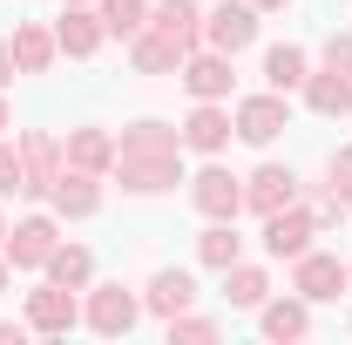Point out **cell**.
Returning <instances> with one entry per match:
<instances>
[{
  "instance_id": "cell-22",
  "label": "cell",
  "mask_w": 352,
  "mask_h": 345,
  "mask_svg": "<svg viewBox=\"0 0 352 345\" xmlns=\"http://www.w3.org/2000/svg\"><path fill=\"white\" fill-rule=\"evenodd\" d=\"M122 47H129V68H135V75H156V82H163V75H176V68H183V47H176V41H163L156 27L129 34Z\"/></svg>"
},
{
  "instance_id": "cell-13",
  "label": "cell",
  "mask_w": 352,
  "mask_h": 345,
  "mask_svg": "<svg viewBox=\"0 0 352 345\" xmlns=\"http://www.w3.org/2000/svg\"><path fill=\"white\" fill-rule=\"evenodd\" d=\"M102 183H109V176H88V170H68V163H61L54 190H47V210L61 216V223H88V216L102 210Z\"/></svg>"
},
{
  "instance_id": "cell-6",
  "label": "cell",
  "mask_w": 352,
  "mask_h": 345,
  "mask_svg": "<svg viewBox=\"0 0 352 345\" xmlns=\"http://www.w3.org/2000/svg\"><path fill=\"white\" fill-rule=\"evenodd\" d=\"M54 244H61V216H54V210H34V216H21V223H7L0 258L14 264V271H41V264L54 258Z\"/></svg>"
},
{
  "instance_id": "cell-34",
  "label": "cell",
  "mask_w": 352,
  "mask_h": 345,
  "mask_svg": "<svg viewBox=\"0 0 352 345\" xmlns=\"http://www.w3.org/2000/svg\"><path fill=\"white\" fill-rule=\"evenodd\" d=\"M14 129V109H7V88H0V135Z\"/></svg>"
},
{
  "instance_id": "cell-8",
  "label": "cell",
  "mask_w": 352,
  "mask_h": 345,
  "mask_svg": "<svg viewBox=\"0 0 352 345\" xmlns=\"http://www.w3.org/2000/svg\"><path fill=\"white\" fill-rule=\"evenodd\" d=\"M28 332H41V339H68L75 325H82V298L68 291V285H54V278H41L34 291H28Z\"/></svg>"
},
{
  "instance_id": "cell-3",
  "label": "cell",
  "mask_w": 352,
  "mask_h": 345,
  "mask_svg": "<svg viewBox=\"0 0 352 345\" xmlns=\"http://www.w3.org/2000/svg\"><path fill=\"white\" fill-rule=\"evenodd\" d=\"M190 203H197L204 223H237L244 216V176L223 170L217 156H204V170L190 176Z\"/></svg>"
},
{
  "instance_id": "cell-18",
  "label": "cell",
  "mask_w": 352,
  "mask_h": 345,
  "mask_svg": "<svg viewBox=\"0 0 352 345\" xmlns=\"http://www.w3.org/2000/svg\"><path fill=\"white\" fill-rule=\"evenodd\" d=\"M190 304H197V278L176 271V264H163V271L142 285V311H149V318H176V311H190Z\"/></svg>"
},
{
  "instance_id": "cell-12",
  "label": "cell",
  "mask_w": 352,
  "mask_h": 345,
  "mask_svg": "<svg viewBox=\"0 0 352 345\" xmlns=\"http://www.w3.org/2000/svg\"><path fill=\"white\" fill-rule=\"evenodd\" d=\"M176 129H183V149H190V156H223L230 135H237V122H230L223 102H190V115H183Z\"/></svg>"
},
{
  "instance_id": "cell-17",
  "label": "cell",
  "mask_w": 352,
  "mask_h": 345,
  "mask_svg": "<svg viewBox=\"0 0 352 345\" xmlns=\"http://www.w3.org/2000/svg\"><path fill=\"white\" fill-rule=\"evenodd\" d=\"M149 27L190 54V47H204V7L197 0H149Z\"/></svg>"
},
{
  "instance_id": "cell-29",
  "label": "cell",
  "mask_w": 352,
  "mask_h": 345,
  "mask_svg": "<svg viewBox=\"0 0 352 345\" xmlns=\"http://www.w3.org/2000/svg\"><path fill=\"white\" fill-rule=\"evenodd\" d=\"M325 190H332V197H339V203L352 210V142L325 156Z\"/></svg>"
},
{
  "instance_id": "cell-2",
  "label": "cell",
  "mask_w": 352,
  "mask_h": 345,
  "mask_svg": "<svg viewBox=\"0 0 352 345\" xmlns=\"http://www.w3.org/2000/svg\"><path fill=\"white\" fill-rule=\"evenodd\" d=\"M82 325L95 339H129L142 325V291H129V285H88L82 291Z\"/></svg>"
},
{
  "instance_id": "cell-9",
  "label": "cell",
  "mask_w": 352,
  "mask_h": 345,
  "mask_svg": "<svg viewBox=\"0 0 352 345\" xmlns=\"http://www.w3.org/2000/svg\"><path fill=\"white\" fill-rule=\"evenodd\" d=\"M264 14L251 0H217V7H204V47H217V54H244V47L258 41Z\"/></svg>"
},
{
  "instance_id": "cell-20",
  "label": "cell",
  "mask_w": 352,
  "mask_h": 345,
  "mask_svg": "<svg viewBox=\"0 0 352 345\" xmlns=\"http://www.w3.org/2000/svg\"><path fill=\"white\" fill-rule=\"evenodd\" d=\"M298 95H305V109H311V115H325V122L352 115V82L339 75V68H325V61H318V68L305 75V88H298Z\"/></svg>"
},
{
  "instance_id": "cell-36",
  "label": "cell",
  "mask_w": 352,
  "mask_h": 345,
  "mask_svg": "<svg viewBox=\"0 0 352 345\" xmlns=\"http://www.w3.org/2000/svg\"><path fill=\"white\" fill-rule=\"evenodd\" d=\"M7 285H14V264L0 258V298H7Z\"/></svg>"
},
{
  "instance_id": "cell-33",
  "label": "cell",
  "mask_w": 352,
  "mask_h": 345,
  "mask_svg": "<svg viewBox=\"0 0 352 345\" xmlns=\"http://www.w3.org/2000/svg\"><path fill=\"white\" fill-rule=\"evenodd\" d=\"M14 75H21V68H14V47H7V41H0V88H7V82H14Z\"/></svg>"
},
{
  "instance_id": "cell-28",
  "label": "cell",
  "mask_w": 352,
  "mask_h": 345,
  "mask_svg": "<svg viewBox=\"0 0 352 345\" xmlns=\"http://www.w3.org/2000/svg\"><path fill=\"white\" fill-rule=\"evenodd\" d=\"M163 332H170V345H210V339H223L217 318H197V311H176V318H163Z\"/></svg>"
},
{
  "instance_id": "cell-31",
  "label": "cell",
  "mask_w": 352,
  "mask_h": 345,
  "mask_svg": "<svg viewBox=\"0 0 352 345\" xmlns=\"http://www.w3.org/2000/svg\"><path fill=\"white\" fill-rule=\"evenodd\" d=\"M318 54H325V68H339V75H346V82H352V34H339V27H332Z\"/></svg>"
},
{
  "instance_id": "cell-30",
  "label": "cell",
  "mask_w": 352,
  "mask_h": 345,
  "mask_svg": "<svg viewBox=\"0 0 352 345\" xmlns=\"http://www.w3.org/2000/svg\"><path fill=\"white\" fill-rule=\"evenodd\" d=\"M0 197H21V142L0 135Z\"/></svg>"
},
{
  "instance_id": "cell-16",
  "label": "cell",
  "mask_w": 352,
  "mask_h": 345,
  "mask_svg": "<svg viewBox=\"0 0 352 345\" xmlns=\"http://www.w3.org/2000/svg\"><path fill=\"white\" fill-rule=\"evenodd\" d=\"M54 41L68 61H95L102 41H109V27H102V14L95 7H61V21H54Z\"/></svg>"
},
{
  "instance_id": "cell-15",
  "label": "cell",
  "mask_w": 352,
  "mask_h": 345,
  "mask_svg": "<svg viewBox=\"0 0 352 345\" xmlns=\"http://www.w3.org/2000/svg\"><path fill=\"white\" fill-rule=\"evenodd\" d=\"M61 163H68V170H88V176H109L116 170V129H102V122L68 129L61 135Z\"/></svg>"
},
{
  "instance_id": "cell-5",
  "label": "cell",
  "mask_w": 352,
  "mask_h": 345,
  "mask_svg": "<svg viewBox=\"0 0 352 345\" xmlns=\"http://www.w3.org/2000/svg\"><path fill=\"white\" fill-rule=\"evenodd\" d=\"M230 122H237V142H251V149H271L278 135L292 129V95H278V88H264V95H244V102L230 109Z\"/></svg>"
},
{
  "instance_id": "cell-19",
  "label": "cell",
  "mask_w": 352,
  "mask_h": 345,
  "mask_svg": "<svg viewBox=\"0 0 352 345\" xmlns=\"http://www.w3.org/2000/svg\"><path fill=\"white\" fill-rule=\"evenodd\" d=\"M7 47H14V68H21V75H47V68L61 61V41H54L47 21H21Z\"/></svg>"
},
{
  "instance_id": "cell-26",
  "label": "cell",
  "mask_w": 352,
  "mask_h": 345,
  "mask_svg": "<svg viewBox=\"0 0 352 345\" xmlns=\"http://www.w3.org/2000/svg\"><path fill=\"white\" fill-rule=\"evenodd\" d=\"M237 258H244L237 223H204V230H197V264H204V271H230Z\"/></svg>"
},
{
  "instance_id": "cell-21",
  "label": "cell",
  "mask_w": 352,
  "mask_h": 345,
  "mask_svg": "<svg viewBox=\"0 0 352 345\" xmlns=\"http://www.w3.org/2000/svg\"><path fill=\"white\" fill-rule=\"evenodd\" d=\"M258 332L264 339H278V345H298L311 332V304L292 291V298H264L258 304Z\"/></svg>"
},
{
  "instance_id": "cell-11",
  "label": "cell",
  "mask_w": 352,
  "mask_h": 345,
  "mask_svg": "<svg viewBox=\"0 0 352 345\" xmlns=\"http://www.w3.org/2000/svg\"><path fill=\"white\" fill-rule=\"evenodd\" d=\"M14 142H21V197H41L47 203V190H54V176H61V135L21 129Z\"/></svg>"
},
{
  "instance_id": "cell-1",
  "label": "cell",
  "mask_w": 352,
  "mask_h": 345,
  "mask_svg": "<svg viewBox=\"0 0 352 345\" xmlns=\"http://www.w3.org/2000/svg\"><path fill=\"white\" fill-rule=\"evenodd\" d=\"M109 183H122V197H170L176 183H190L183 149H116Z\"/></svg>"
},
{
  "instance_id": "cell-39",
  "label": "cell",
  "mask_w": 352,
  "mask_h": 345,
  "mask_svg": "<svg viewBox=\"0 0 352 345\" xmlns=\"http://www.w3.org/2000/svg\"><path fill=\"white\" fill-rule=\"evenodd\" d=\"M346 278H352V258H346Z\"/></svg>"
},
{
  "instance_id": "cell-38",
  "label": "cell",
  "mask_w": 352,
  "mask_h": 345,
  "mask_svg": "<svg viewBox=\"0 0 352 345\" xmlns=\"http://www.w3.org/2000/svg\"><path fill=\"white\" fill-rule=\"evenodd\" d=\"M0 244H7V210H0Z\"/></svg>"
},
{
  "instance_id": "cell-32",
  "label": "cell",
  "mask_w": 352,
  "mask_h": 345,
  "mask_svg": "<svg viewBox=\"0 0 352 345\" xmlns=\"http://www.w3.org/2000/svg\"><path fill=\"white\" fill-rule=\"evenodd\" d=\"M28 339V318H0V345H21Z\"/></svg>"
},
{
  "instance_id": "cell-27",
  "label": "cell",
  "mask_w": 352,
  "mask_h": 345,
  "mask_svg": "<svg viewBox=\"0 0 352 345\" xmlns=\"http://www.w3.org/2000/svg\"><path fill=\"white\" fill-rule=\"evenodd\" d=\"M95 14H102L109 41H129V34L149 27V0H95Z\"/></svg>"
},
{
  "instance_id": "cell-37",
  "label": "cell",
  "mask_w": 352,
  "mask_h": 345,
  "mask_svg": "<svg viewBox=\"0 0 352 345\" xmlns=\"http://www.w3.org/2000/svg\"><path fill=\"white\" fill-rule=\"evenodd\" d=\"M61 7H95V0H61Z\"/></svg>"
},
{
  "instance_id": "cell-40",
  "label": "cell",
  "mask_w": 352,
  "mask_h": 345,
  "mask_svg": "<svg viewBox=\"0 0 352 345\" xmlns=\"http://www.w3.org/2000/svg\"><path fill=\"white\" fill-rule=\"evenodd\" d=\"M346 332H352V318H346Z\"/></svg>"
},
{
  "instance_id": "cell-23",
  "label": "cell",
  "mask_w": 352,
  "mask_h": 345,
  "mask_svg": "<svg viewBox=\"0 0 352 345\" xmlns=\"http://www.w3.org/2000/svg\"><path fill=\"white\" fill-rule=\"evenodd\" d=\"M311 75V54L298 41H278V47H264V88H278V95H298Z\"/></svg>"
},
{
  "instance_id": "cell-24",
  "label": "cell",
  "mask_w": 352,
  "mask_h": 345,
  "mask_svg": "<svg viewBox=\"0 0 352 345\" xmlns=\"http://www.w3.org/2000/svg\"><path fill=\"white\" fill-rule=\"evenodd\" d=\"M223 278V304H237V311H258L264 298H271V271H264V264H230V271H217Z\"/></svg>"
},
{
  "instance_id": "cell-25",
  "label": "cell",
  "mask_w": 352,
  "mask_h": 345,
  "mask_svg": "<svg viewBox=\"0 0 352 345\" xmlns=\"http://www.w3.org/2000/svg\"><path fill=\"white\" fill-rule=\"evenodd\" d=\"M41 278L68 285V291H88V285H95V251H88V244H68V237H61V244H54V258L41 264Z\"/></svg>"
},
{
  "instance_id": "cell-10",
  "label": "cell",
  "mask_w": 352,
  "mask_h": 345,
  "mask_svg": "<svg viewBox=\"0 0 352 345\" xmlns=\"http://www.w3.org/2000/svg\"><path fill=\"white\" fill-rule=\"evenodd\" d=\"M292 291H298L305 304H339V291H352L346 258H332V251L311 244L305 258H292Z\"/></svg>"
},
{
  "instance_id": "cell-14",
  "label": "cell",
  "mask_w": 352,
  "mask_h": 345,
  "mask_svg": "<svg viewBox=\"0 0 352 345\" xmlns=\"http://www.w3.org/2000/svg\"><path fill=\"white\" fill-rule=\"evenodd\" d=\"M285 203H298V170L292 163H258V170L244 176V210L251 216H271V210H285Z\"/></svg>"
},
{
  "instance_id": "cell-4",
  "label": "cell",
  "mask_w": 352,
  "mask_h": 345,
  "mask_svg": "<svg viewBox=\"0 0 352 345\" xmlns=\"http://www.w3.org/2000/svg\"><path fill=\"white\" fill-rule=\"evenodd\" d=\"M264 223V258L271 264H292V258H305L311 251V237H318V210L311 203H285V210H271V216H258Z\"/></svg>"
},
{
  "instance_id": "cell-7",
  "label": "cell",
  "mask_w": 352,
  "mask_h": 345,
  "mask_svg": "<svg viewBox=\"0 0 352 345\" xmlns=\"http://www.w3.org/2000/svg\"><path fill=\"white\" fill-rule=\"evenodd\" d=\"M176 82L190 88V102H230V88H237V54L190 47V54H183V68H176Z\"/></svg>"
},
{
  "instance_id": "cell-35",
  "label": "cell",
  "mask_w": 352,
  "mask_h": 345,
  "mask_svg": "<svg viewBox=\"0 0 352 345\" xmlns=\"http://www.w3.org/2000/svg\"><path fill=\"white\" fill-rule=\"evenodd\" d=\"M251 7H258V14H285L292 0H251Z\"/></svg>"
}]
</instances>
